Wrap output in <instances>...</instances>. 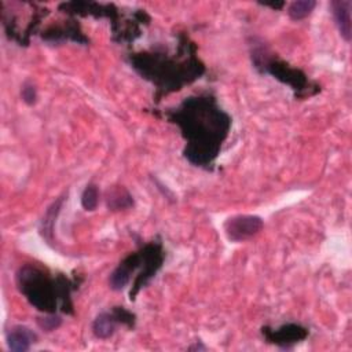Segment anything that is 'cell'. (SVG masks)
I'll list each match as a JSON object with an SVG mask.
<instances>
[{
	"instance_id": "obj_1",
	"label": "cell",
	"mask_w": 352,
	"mask_h": 352,
	"mask_svg": "<svg viewBox=\"0 0 352 352\" xmlns=\"http://www.w3.org/2000/svg\"><path fill=\"white\" fill-rule=\"evenodd\" d=\"M170 120L180 126L187 140L184 157L197 166H208L214 161L231 125L228 114L210 96L186 99L170 114Z\"/></svg>"
},
{
	"instance_id": "obj_2",
	"label": "cell",
	"mask_w": 352,
	"mask_h": 352,
	"mask_svg": "<svg viewBox=\"0 0 352 352\" xmlns=\"http://www.w3.org/2000/svg\"><path fill=\"white\" fill-rule=\"evenodd\" d=\"M19 290L37 309L55 314L58 298H67L65 282H56L34 265H23L16 275Z\"/></svg>"
},
{
	"instance_id": "obj_3",
	"label": "cell",
	"mask_w": 352,
	"mask_h": 352,
	"mask_svg": "<svg viewBox=\"0 0 352 352\" xmlns=\"http://www.w3.org/2000/svg\"><path fill=\"white\" fill-rule=\"evenodd\" d=\"M252 59H253V65L256 69L275 76L282 82L292 85L293 89H305V87H307L305 76L301 72L289 67L283 62L275 60L272 56H270L267 54V51L264 48L253 50Z\"/></svg>"
},
{
	"instance_id": "obj_4",
	"label": "cell",
	"mask_w": 352,
	"mask_h": 352,
	"mask_svg": "<svg viewBox=\"0 0 352 352\" xmlns=\"http://www.w3.org/2000/svg\"><path fill=\"white\" fill-rule=\"evenodd\" d=\"M263 220L254 214H236L224 223V232L232 242H243L263 230Z\"/></svg>"
},
{
	"instance_id": "obj_5",
	"label": "cell",
	"mask_w": 352,
	"mask_h": 352,
	"mask_svg": "<svg viewBox=\"0 0 352 352\" xmlns=\"http://www.w3.org/2000/svg\"><path fill=\"white\" fill-rule=\"evenodd\" d=\"M122 322L126 323L128 326H132L133 323V315L128 312L126 309L116 308L113 312H102L99 314L94 323H92V331L98 338H109L116 333L117 324Z\"/></svg>"
},
{
	"instance_id": "obj_6",
	"label": "cell",
	"mask_w": 352,
	"mask_h": 352,
	"mask_svg": "<svg viewBox=\"0 0 352 352\" xmlns=\"http://www.w3.org/2000/svg\"><path fill=\"white\" fill-rule=\"evenodd\" d=\"M142 263V252L139 253H132L129 254L122 263H120V265L110 274L109 278V285L113 290H121L124 289L129 279H131V274Z\"/></svg>"
},
{
	"instance_id": "obj_7",
	"label": "cell",
	"mask_w": 352,
	"mask_h": 352,
	"mask_svg": "<svg viewBox=\"0 0 352 352\" xmlns=\"http://www.w3.org/2000/svg\"><path fill=\"white\" fill-rule=\"evenodd\" d=\"M351 7L352 3L349 0H336L331 1L333 16L341 37L345 41H351L352 37V25H351Z\"/></svg>"
},
{
	"instance_id": "obj_8",
	"label": "cell",
	"mask_w": 352,
	"mask_h": 352,
	"mask_svg": "<svg viewBox=\"0 0 352 352\" xmlns=\"http://www.w3.org/2000/svg\"><path fill=\"white\" fill-rule=\"evenodd\" d=\"M36 334L26 326H12L7 334V345L12 352H25L36 341Z\"/></svg>"
},
{
	"instance_id": "obj_9",
	"label": "cell",
	"mask_w": 352,
	"mask_h": 352,
	"mask_svg": "<svg viewBox=\"0 0 352 352\" xmlns=\"http://www.w3.org/2000/svg\"><path fill=\"white\" fill-rule=\"evenodd\" d=\"M265 337L270 341H274L275 344L287 348L289 344H294L300 340H304L307 337V330L297 324H286L278 329L276 331H268L265 330Z\"/></svg>"
},
{
	"instance_id": "obj_10",
	"label": "cell",
	"mask_w": 352,
	"mask_h": 352,
	"mask_svg": "<svg viewBox=\"0 0 352 352\" xmlns=\"http://www.w3.org/2000/svg\"><path fill=\"white\" fill-rule=\"evenodd\" d=\"M133 205L132 195L124 188L118 187L107 192V208L111 210H121Z\"/></svg>"
},
{
	"instance_id": "obj_11",
	"label": "cell",
	"mask_w": 352,
	"mask_h": 352,
	"mask_svg": "<svg viewBox=\"0 0 352 352\" xmlns=\"http://www.w3.org/2000/svg\"><path fill=\"white\" fill-rule=\"evenodd\" d=\"M316 3L314 0H301V1H294L289 6L287 14L293 21H300L307 18L315 8Z\"/></svg>"
},
{
	"instance_id": "obj_12",
	"label": "cell",
	"mask_w": 352,
	"mask_h": 352,
	"mask_svg": "<svg viewBox=\"0 0 352 352\" xmlns=\"http://www.w3.org/2000/svg\"><path fill=\"white\" fill-rule=\"evenodd\" d=\"M99 202V191L98 187L92 183L87 184L81 194V205L85 210H95Z\"/></svg>"
},
{
	"instance_id": "obj_13",
	"label": "cell",
	"mask_w": 352,
	"mask_h": 352,
	"mask_svg": "<svg viewBox=\"0 0 352 352\" xmlns=\"http://www.w3.org/2000/svg\"><path fill=\"white\" fill-rule=\"evenodd\" d=\"M60 202H62V199H59L58 202H54L52 206L47 210L45 216L43 217V221H41V232H43V235H44L45 238H47V234H48V232H52L54 217H55V214L59 212Z\"/></svg>"
},
{
	"instance_id": "obj_14",
	"label": "cell",
	"mask_w": 352,
	"mask_h": 352,
	"mask_svg": "<svg viewBox=\"0 0 352 352\" xmlns=\"http://www.w3.org/2000/svg\"><path fill=\"white\" fill-rule=\"evenodd\" d=\"M60 322H62L60 318H59L58 315H55V314H51V315L44 316V318H40V319L37 320L38 326H40L43 330H45V331H52V330L58 329L59 324H60Z\"/></svg>"
},
{
	"instance_id": "obj_15",
	"label": "cell",
	"mask_w": 352,
	"mask_h": 352,
	"mask_svg": "<svg viewBox=\"0 0 352 352\" xmlns=\"http://www.w3.org/2000/svg\"><path fill=\"white\" fill-rule=\"evenodd\" d=\"M21 96L26 104H34L36 99H37V91H36L34 85L30 82H25L21 89Z\"/></svg>"
},
{
	"instance_id": "obj_16",
	"label": "cell",
	"mask_w": 352,
	"mask_h": 352,
	"mask_svg": "<svg viewBox=\"0 0 352 352\" xmlns=\"http://www.w3.org/2000/svg\"><path fill=\"white\" fill-rule=\"evenodd\" d=\"M285 3H264V6L267 7H272V8H282Z\"/></svg>"
},
{
	"instance_id": "obj_17",
	"label": "cell",
	"mask_w": 352,
	"mask_h": 352,
	"mask_svg": "<svg viewBox=\"0 0 352 352\" xmlns=\"http://www.w3.org/2000/svg\"><path fill=\"white\" fill-rule=\"evenodd\" d=\"M188 349H205L204 345H194V346H190Z\"/></svg>"
}]
</instances>
